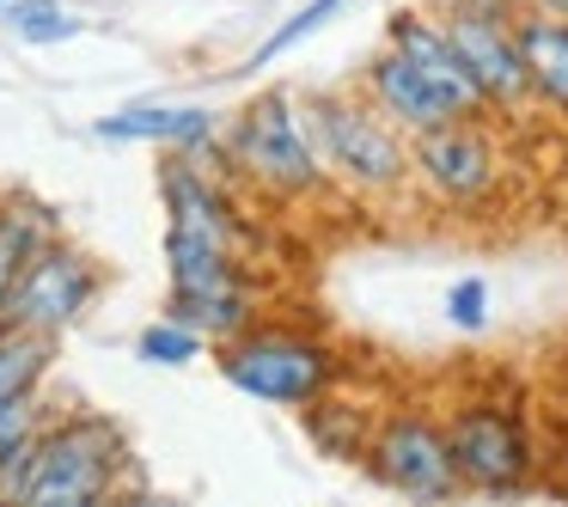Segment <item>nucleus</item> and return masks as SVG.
I'll list each match as a JSON object with an SVG mask.
<instances>
[{"label":"nucleus","instance_id":"obj_1","mask_svg":"<svg viewBox=\"0 0 568 507\" xmlns=\"http://www.w3.org/2000/svg\"><path fill=\"white\" fill-rule=\"evenodd\" d=\"M129 470V434L116 428L111 416H55L38 422L31 446L0 465V501H19V507H87L116 495Z\"/></svg>","mask_w":568,"mask_h":507},{"label":"nucleus","instance_id":"obj_2","mask_svg":"<svg viewBox=\"0 0 568 507\" xmlns=\"http://www.w3.org/2000/svg\"><path fill=\"white\" fill-rule=\"evenodd\" d=\"M226 153H233L239 178H251L270 196H312L324 184V160L312 141L306 104L294 92H257L226 129Z\"/></svg>","mask_w":568,"mask_h":507},{"label":"nucleus","instance_id":"obj_3","mask_svg":"<svg viewBox=\"0 0 568 507\" xmlns=\"http://www.w3.org/2000/svg\"><path fill=\"white\" fill-rule=\"evenodd\" d=\"M165 275H172V306L165 312L184 318L190 331H202L209 343L251 331L257 294H251V275L239 263V251L196 239L184 226H165Z\"/></svg>","mask_w":568,"mask_h":507},{"label":"nucleus","instance_id":"obj_4","mask_svg":"<svg viewBox=\"0 0 568 507\" xmlns=\"http://www.w3.org/2000/svg\"><path fill=\"white\" fill-rule=\"evenodd\" d=\"M306 123L312 141H318V160L331 178L355 190H397L409 178V141L379 104L361 99H336V92H318L306 99Z\"/></svg>","mask_w":568,"mask_h":507},{"label":"nucleus","instance_id":"obj_5","mask_svg":"<svg viewBox=\"0 0 568 507\" xmlns=\"http://www.w3.org/2000/svg\"><path fill=\"white\" fill-rule=\"evenodd\" d=\"M221 379L275 409H306L331 392L336 355L300 331H239L221 343Z\"/></svg>","mask_w":568,"mask_h":507},{"label":"nucleus","instance_id":"obj_6","mask_svg":"<svg viewBox=\"0 0 568 507\" xmlns=\"http://www.w3.org/2000/svg\"><path fill=\"white\" fill-rule=\"evenodd\" d=\"M99 294V263L87 251H74L62 233L38 239L19 263L13 287H7V306H0V324L13 331H38V336H62L80 312Z\"/></svg>","mask_w":568,"mask_h":507},{"label":"nucleus","instance_id":"obj_7","mask_svg":"<svg viewBox=\"0 0 568 507\" xmlns=\"http://www.w3.org/2000/svg\"><path fill=\"white\" fill-rule=\"evenodd\" d=\"M446 446H453L458 483L483 495H519L531 483V465H538L526 422L501 404H465L446 422Z\"/></svg>","mask_w":568,"mask_h":507},{"label":"nucleus","instance_id":"obj_8","mask_svg":"<svg viewBox=\"0 0 568 507\" xmlns=\"http://www.w3.org/2000/svg\"><path fill=\"white\" fill-rule=\"evenodd\" d=\"M361 458H367L373 483H385L392 495H409V501H453L465 489L453 470L446 428L428 416H385L367 434V453Z\"/></svg>","mask_w":568,"mask_h":507},{"label":"nucleus","instance_id":"obj_9","mask_svg":"<svg viewBox=\"0 0 568 507\" xmlns=\"http://www.w3.org/2000/svg\"><path fill=\"white\" fill-rule=\"evenodd\" d=\"M514 0H453L446 7V38H453L465 74L477 80L483 104H519L526 99V68L514 43Z\"/></svg>","mask_w":568,"mask_h":507},{"label":"nucleus","instance_id":"obj_10","mask_svg":"<svg viewBox=\"0 0 568 507\" xmlns=\"http://www.w3.org/2000/svg\"><path fill=\"white\" fill-rule=\"evenodd\" d=\"M409 178H422L446 202H483L501 178V153L470 116H453L409 135Z\"/></svg>","mask_w":568,"mask_h":507},{"label":"nucleus","instance_id":"obj_11","mask_svg":"<svg viewBox=\"0 0 568 507\" xmlns=\"http://www.w3.org/2000/svg\"><path fill=\"white\" fill-rule=\"evenodd\" d=\"M385 43H392L397 55H409V62H416L422 74H428L434 87L453 99L458 116H483V111H489V104H483V92H477V80L465 74V62H458V50H453V38H446L440 19H428V13H392Z\"/></svg>","mask_w":568,"mask_h":507},{"label":"nucleus","instance_id":"obj_12","mask_svg":"<svg viewBox=\"0 0 568 507\" xmlns=\"http://www.w3.org/2000/svg\"><path fill=\"white\" fill-rule=\"evenodd\" d=\"M367 99L379 104L385 116H392L404 135H416V129H434V123H453V99H446L440 87H434L428 74H422L409 55H397L392 43H385L379 55L367 62Z\"/></svg>","mask_w":568,"mask_h":507},{"label":"nucleus","instance_id":"obj_13","mask_svg":"<svg viewBox=\"0 0 568 507\" xmlns=\"http://www.w3.org/2000/svg\"><path fill=\"white\" fill-rule=\"evenodd\" d=\"M160 196H165V214H172L165 226H184V233L214 239V245H226V251L245 245V221L233 214L226 190L214 184V178H202L190 160L160 165Z\"/></svg>","mask_w":568,"mask_h":507},{"label":"nucleus","instance_id":"obj_14","mask_svg":"<svg viewBox=\"0 0 568 507\" xmlns=\"http://www.w3.org/2000/svg\"><path fill=\"white\" fill-rule=\"evenodd\" d=\"M514 43L526 92L550 111H568V13H514Z\"/></svg>","mask_w":568,"mask_h":507},{"label":"nucleus","instance_id":"obj_15","mask_svg":"<svg viewBox=\"0 0 568 507\" xmlns=\"http://www.w3.org/2000/svg\"><path fill=\"white\" fill-rule=\"evenodd\" d=\"M104 141H160V148H209L214 141V111L202 104H129V111L99 116Z\"/></svg>","mask_w":568,"mask_h":507},{"label":"nucleus","instance_id":"obj_16","mask_svg":"<svg viewBox=\"0 0 568 507\" xmlns=\"http://www.w3.org/2000/svg\"><path fill=\"white\" fill-rule=\"evenodd\" d=\"M55 361V336L38 331H13L0 324V397H19V392H38L43 373Z\"/></svg>","mask_w":568,"mask_h":507},{"label":"nucleus","instance_id":"obj_17","mask_svg":"<svg viewBox=\"0 0 568 507\" xmlns=\"http://www.w3.org/2000/svg\"><path fill=\"white\" fill-rule=\"evenodd\" d=\"M50 233H55V214L43 209V202H7V209H0V306H7V287H13L26 251Z\"/></svg>","mask_w":568,"mask_h":507},{"label":"nucleus","instance_id":"obj_18","mask_svg":"<svg viewBox=\"0 0 568 507\" xmlns=\"http://www.w3.org/2000/svg\"><path fill=\"white\" fill-rule=\"evenodd\" d=\"M0 19H7V31H13L19 43H43V50L87 31V19H80L74 7H62V0H7Z\"/></svg>","mask_w":568,"mask_h":507},{"label":"nucleus","instance_id":"obj_19","mask_svg":"<svg viewBox=\"0 0 568 507\" xmlns=\"http://www.w3.org/2000/svg\"><path fill=\"white\" fill-rule=\"evenodd\" d=\"M202 348H209V336L190 331L184 318H172V312H160L153 324H141V336H135V355L153 361V367H190V361H202Z\"/></svg>","mask_w":568,"mask_h":507},{"label":"nucleus","instance_id":"obj_20","mask_svg":"<svg viewBox=\"0 0 568 507\" xmlns=\"http://www.w3.org/2000/svg\"><path fill=\"white\" fill-rule=\"evenodd\" d=\"M343 7H348V0H306V7H300L294 19H282V26H275L270 38L257 43V55H251V68H270V62H282V55H287V50H300V43H306L312 31H324V26H331V19L343 13Z\"/></svg>","mask_w":568,"mask_h":507},{"label":"nucleus","instance_id":"obj_21","mask_svg":"<svg viewBox=\"0 0 568 507\" xmlns=\"http://www.w3.org/2000/svg\"><path fill=\"white\" fill-rule=\"evenodd\" d=\"M489 282L483 275H458L453 287H446V318L458 324V331H483L489 324Z\"/></svg>","mask_w":568,"mask_h":507},{"label":"nucleus","instance_id":"obj_22","mask_svg":"<svg viewBox=\"0 0 568 507\" xmlns=\"http://www.w3.org/2000/svg\"><path fill=\"white\" fill-rule=\"evenodd\" d=\"M519 13H568V0H514Z\"/></svg>","mask_w":568,"mask_h":507},{"label":"nucleus","instance_id":"obj_23","mask_svg":"<svg viewBox=\"0 0 568 507\" xmlns=\"http://www.w3.org/2000/svg\"><path fill=\"white\" fill-rule=\"evenodd\" d=\"M562 465H568V453H562Z\"/></svg>","mask_w":568,"mask_h":507},{"label":"nucleus","instance_id":"obj_24","mask_svg":"<svg viewBox=\"0 0 568 507\" xmlns=\"http://www.w3.org/2000/svg\"><path fill=\"white\" fill-rule=\"evenodd\" d=\"M0 7H7V0H0Z\"/></svg>","mask_w":568,"mask_h":507}]
</instances>
